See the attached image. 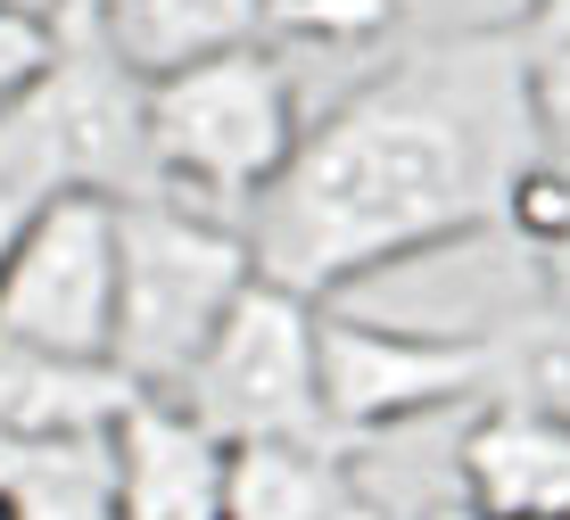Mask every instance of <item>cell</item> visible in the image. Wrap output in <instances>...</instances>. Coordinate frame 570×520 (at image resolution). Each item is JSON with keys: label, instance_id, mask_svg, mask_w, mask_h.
<instances>
[{"label": "cell", "instance_id": "cell-13", "mask_svg": "<svg viewBox=\"0 0 570 520\" xmlns=\"http://www.w3.org/2000/svg\"><path fill=\"white\" fill-rule=\"evenodd\" d=\"M513 42H521V91H529L538 149L570 166V0H538L513 26Z\"/></svg>", "mask_w": 570, "mask_h": 520}, {"label": "cell", "instance_id": "cell-1", "mask_svg": "<svg viewBox=\"0 0 570 520\" xmlns=\"http://www.w3.org/2000/svg\"><path fill=\"white\" fill-rule=\"evenodd\" d=\"M538 157L513 26L430 33L306 125L298 157L248 215V248L265 282L340 306L372 273L504 224Z\"/></svg>", "mask_w": 570, "mask_h": 520}, {"label": "cell", "instance_id": "cell-18", "mask_svg": "<svg viewBox=\"0 0 570 520\" xmlns=\"http://www.w3.org/2000/svg\"><path fill=\"white\" fill-rule=\"evenodd\" d=\"M26 9H58V0H26Z\"/></svg>", "mask_w": 570, "mask_h": 520}, {"label": "cell", "instance_id": "cell-5", "mask_svg": "<svg viewBox=\"0 0 570 520\" xmlns=\"http://www.w3.org/2000/svg\"><path fill=\"white\" fill-rule=\"evenodd\" d=\"M0 331L26 347L108 364L116 339V198L67 190L17 232L0 265Z\"/></svg>", "mask_w": 570, "mask_h": 520}, {"label": "cell", "instance_id": "cell-7", "mask_svg": "<svg viewBox=\"0 0 570 520\" xmlns=\"http://www.w3.org/2000/svg\"><path fill=\"white\" fill-rule=\"evenodd\" d=\"M116 454V520H224L232 447L199 430L166 396H132L108 430Z\"/></svg>", "mask_w": 570, "mask_h": 520}, {"label": "cell", "instance_id": "cell-6", "mask_svg": "<svg viewBox=\"0 0 570 520\" xmlns=\"http://www.w3.org/2000/svg\"><path fill=\"white\" fill-rule=\"evenodd\" d=\"M497 339L471 331H397L323 306V422L331 438H381L422 413H446L497 380Z\"/></svg>", "mask_w": 570, "mask_h": 520}, {"label": "cell", "instance_id": "cell-9", "mask_svg": "<svg viewBox=\"0 0 570 520\" xmlns=\"http://www.w3.org/2000/svg\"><path fill=\"white\" fill-rule=\"evenodd\" d=\"M132 396L141 389L116 364H75L0 331V438H108Z\"/></svg>", "mask_w": 570, "mask_h": 520}, {"label": "cell", "instance_id": "cell-19", "mask_svg": "<svg viewBox=\"0 0 570 520\" xmlns=\"http://www.w3.org/2000/svg\"><path fill=\"white\" fill-rule=\"evenodd\" d=\"M0 520H17V512H9V496H0Z\"/></svg>", "mask_w": 570, "mask_h": 520}, {"label": "cell", "instance_id": "cell-16", "mask_svg": "<svg viewBox=\"0 0 570 520\" xmlns=\"http://www.w3.org/2000/svg\"><path fill=\"white\" fill-rule=\"evenodd\" d=\"M521 372H529V405H546V413L570 422V314H554V323L529 339Z\"/></svg>", "mask_w": 570, "mask_h": 520}, {"label": "cell", "instance_id": "cell-14", "mask_svg": "<svg viewBox=\"0 0 570 520\" xmlns=\"http://www.w3.org/2000/svg\"><path fill=\"white\" fill-rule=\"evenodd\" d=\"M389 17H397V0H273V50L282 42H372V33H389Z\"/></svg>", "mask_w": 570, "mask_h": 520}, {"label": "cell", "instance_id": "cell-12", "mask_svg": "<svg viewBox=\"0 0 570 520\" xmlns=\"http://www.w3.org/2000/svg\"><path fill=\"white\" fill-rule=\"evenodd\" d=\"M0 496L17 520H116L108 438H0Z\"/></svg>", "mask_w": 570, "mask_h": 520}, {"label": "cell", "instance_id": "cell-2", "mask_svg": "<svg viewBox=\"0 0 570 520\" xmlns=\"http://www.w3.org/2000/svg\"><path fill=\"white\" fill-rule=\"evenodd\" d=\"M257 290L248 224L207 215L190 198L141 190L116 198V339L108 364L141 396H183L224 314Z\"/></svg>", "mask_w": 570, "mask_h": 520}, {"label": "cell", "instance_id": "cell-17", "mask_svg": "<svg viewBox=\"0 0 570 520\" xmlns=\"http://www.w3.org/2000/svg\"><path fill=\"white\" fill-rule=\"evenodd\" d=\"M538 265H546V290H554V306L570 314V224H562V232L538 248Z\"/></svg>", "mask_w": 570, "mask_h": 520}, {"label": "cell", "instance_id": "cell-3", "mask_svg": "<svg viewBox=\"0 0 570 520\" xmlns=\"http://www.w3.org/2000/svg\"><path fill=\"white\" fill-rule=\"evenodd\" d=\"M306 141L298 84L273 42L149 75V190L248 224Z\"/></svg>", "mask_w": 570, "mask_h": 520}, {"label": "cell", "instance_id": "cell-4", "mask_svg": "<svg viewBox=\"0 0 570 520\" xmlns=\"http://www.w3.org/2000/svg\"><path fill=\"white\" fill-rule=\"evenodd\" d=\"M183 405L224 447H273V438H331L323 422V306L265 282L224 314L199 372L183 380Z\"/></svg>", "mask_w": 570, "mask_h": 520}, {"label": "cell", "instance_id": "cell-8", "mask_svg": "<svg viewBox=\"0 0 570 520\" xmlns=\"http://www.w3.org/2000/svg\"><path fill=\"white\" fill-rule=\"evenodd\" d=\"M455 463L480 520H570V422L529 396L488 413Z\"/></svg>", "mask_w": 570, "mask_h": 520}, {"label": "cell", "instance_id": "cell-10", "mask_svg": "<svg viewBox=\"0 0 570 520\" xmlns=\"http://www.w3.org/2000/svg\"><path fill=\"white\" fill-rule=\"evenodd\" d=\"M132 75H174L199 58L273 42V0H91Z\"/></svg>", "mask_w": 570, "mask_h": 520}, {"label": "cell", "instance_id": "cell-15", "mask_svg": "<svg viewBox=\"0 0 570 520\" xmlns=\"http://www.w3.org/2000/svg\"><path fill=\"white\" fill-rule=\"evenodd\" d=\"M58 50V9H26V0H0V116L42 84Z\"/></svg>", "mask_w": 570, "mask_h": 520}, {"label": "cell", "instance_id": "cell-11", "mask_svg": "<svg viewBox=\"0 0 570 520\" xmlns=\"http://www.w3.org/2000/svg\"><path fill=\"white\" fill-rule=\"evenodd\" d=\"M224 520H356L347 438H273V447H232Z\"/></svg>", "mask_w": 570, "mask_h": 520}]
</instances>
